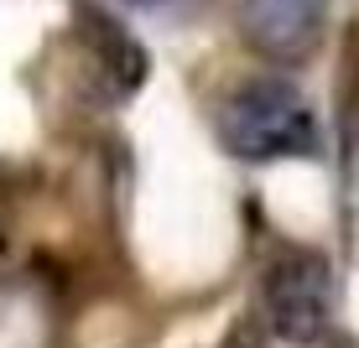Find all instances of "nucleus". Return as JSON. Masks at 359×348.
Wrapping results in <instances>:
<instances>
[{
  "instance_id": "nucleus-2",
  "label": "nucleus",
  "mask_w": 359,
  "mask_h": 348,
  "mask_svg": "<svg viewBox=\"0 0 359 348\" xmlns=\"http://www.w3.org/2000/svg\"><path fill=\"white\" fill-rule=\"evenodd\" d=\"M266 322L281 343H318L333 322V265L318 250H287L266 270Z\"/></svg>"
},
{
  "instance_id": "nucleus-3",
  "label": "nucleus",
  "mask_w": 359,
  "mask_h": 348,
  "mask_svg": "<svg viewBox=\"0 0 359 348\" xmlns=\"http://www.w3.org/2000/svg\"><path fill=\"white\" fill-rule=\"evenodd\" d=\"M333 0H245L240 27L245 42L261 57H276V63H297L307 57V47L318 42Z\"/></svg>"
},
{
  "instance_id": "nucleus-6",
  "label": "nucleus",
  "mask_w": 359,
  "mask_h": 348,
  "mask_svg": "<svg viewBox=\"0 0 359 348\" xmlns=\"http://www.w3.org/2000/svg\"><path fill=\"white\" fill-rule=\"evenodd\" d=\"M130 6H156V0H130Z\"/></svg>"
},
{
  "instance_id": "nucleus-5",
  "label": "nucleus",
  "mask_w": 359,
  "mask_h": 348,
  "mask_svg": "<svg viewBox=\"0 0 359 348\" xmlns=\"http://www.w3.org/2000/svg\"><path fill=\"white\" fill-rule=\"evenodd\" d=\"M219 348H250V333H245V328H240V333H234V338H229V343H219Z\"/></svg>"
},
{
  "instance_id": "nucleus-1",
  "label": "nucleus",
  "mask_w": 359,
  "mask_h": 348,
  "mask_svg": "<svg viewBox=\"0 0 359 348\" xmlns=\"http://www.w3.org/2000/svg\"><path fill=\"white\" fill-rule=\"evenodd\" d=\"M219 141L240 161H287L318 156L323 130L318 115L292 83H245L219 109Z\"/></svg>"
},
{
  "instance_id": "nucleus-4",
  "label": "nucleus",
  "mask_w": 359,
  "mask_h": 348,
  "mask_svg": "<svg viewBox=\"0 0 359 348\" xmlns=\"http://www.w3.org/2000/svg\"><path fill=\"white\" fill-rule=\"evenodd\" d=\"M79 42H83V53H89L99 83L109 89V99H130L146 83V73H151L146 47L135 42L115 16H104V11H94V6L79 11Z\"/></svg>"
}]
</instances>
